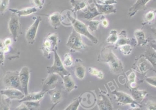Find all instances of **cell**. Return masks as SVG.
Listing matches in <instances>:
<instances>
[{"instance_id":"obj_1","label":"cell","mask_w":156,"mask_h":110,"mask_svg":"<svg viewBox=\"0 0 156 110\" xmlns=\"http://www.w3.org/2000/svg\"><path fill=\"white\" fill-rule=\"evenodd\" d=\"M98 60L107 64L113 74H120L124 70L122 62L109 46H105L101 48Z\"/></svg>"},{"instance_id":"obj_2","label":"cell","mask_w":156,"mask_h":110,"mask_svg":"<svg viewBox=\"0 0 156 110\" xmlns=\"http://www.w3.org/2000/svg\"><path fill=\"white\" fill-rule=\"evenodd\" d=\"M67 15L74 28L73 29H74L77 33L80 34V35L85 36L93 43L94 44H97L98 43V39L96 37L91 34L89 31L88 26L84 23L72 16L70 12H68Z\"/></svg>"},{"instance_id":"obj_3","label":"cell","mask_w":156,"mask_h":110,"mask_svg":"<svg viewBox=\"0 0 156 110\" xmlns=\"http://www.w3.org/2000/svg\"><path fill=\"white\" fill-rule=\"evenodd\" d=\"M58 43V36L57 33H50L46 36L41 48L45 57L49 58L51 53L57 50Z\"/></svg>"},{"instance_id":"obj_4","label":"cell","mask_w":156,"mask_h":110,"mask_svg":"<svg viewBox=\"0 0 156 110\" xmlns=\"http://www.w3.org/2000/svg\"><path fill=\"white\" fill-rule=\"evenodd\" d=\"M66 46L73 52H80L84 50L86 47V45L83 40L81 35L77 33L74 29H73L69 37Z\"/></svg>"},{"instance_id":"obj_5","label":"cell","mask_w":156,"mask_h":110,"mask_svg":"<svg viewBox=\"0 0 156 110\" xmlns=\"http://www.w3.org/2000/svg\"><path fill=\"white\" fill-rule=\"evenodd\" d=\"M54 63L52 66L47 67V69L48 73V74H58L63 78L64 76L69 74V72L65 68L63 62L58 53L57 50L54 51Z\"/></svg>"},{"instance_id":"obj_6","label":"cell","mask_w":156,"mask_h":110,"mask_svg":"<svg viewBox=\"0 0 156 110\" xmlns=\"http://www.w3.org/2000/svg\"><path fill=\"white\" fill-rule=\"evenodd\" d=\"M18 17L15 14L12 13L9 22L8 29L14 42H16L19 36L23 34L22 26Z\"/></svg>"},{"instance_id":"obj_7","label":"cell","mask_w":156,"mask_h":110,"mask_svg":"<svg viewBox=\"0 0 156 110\" xmlns=\"http://www.w3.org/2000/svg\"><path fill=\"white\" fill-rule=\"evenodd\" d=\"M5 88L17 89L22 91L19 80V71H7L3 79Z\"/></svg>"},{"instance_id":"obj_8","label":"cell","mask_w":156,"mask_h":110,"mask_svg":"<svg viewBox=\"0 0 156 110\" xmlns=\"http://www.w3.org/2000/svg\"><path fill=\"white\" fill-rule=\"evenodd\" d=\"M133 69L140 74L145 76L149 70H153V67L150 62L142 54L136 59Z\"/></svg>"},{"instance_id":"obj_9","label":"cell","mask_w":156,"mask_h":110,"mask_svg":"<svg viewBox=\"0 0 156 110\" xmlns=\"http://www.w3.org/2000/svg\"><path fill=\"white\" fill-rule=\"evenodd\" d=\"M112 93L116 97V102L119 105H126L130 104L133 106V108L137 106L139 107H142L141 104L137 103L134 100L133 97H131L129 94L123 91H118L117 90H114L112 91Z\"/></svg>"},{"instance_id":"obj_10","label":"cell","mask_w":156,"mask_h":110,"mask_svg":"<svg viewBox=\"0 0 156 110\" xmlns=\"http://www.w3.org/2000/svg\"><path fill=\"white\" fill-rule=\"evenodd\" d=\"M42 20V18L40 16L36 17L34 23L27 30L25 38L29 44H33L35 42L37 30Z\"/></svg>"},{"instance_id":"obj_11","label":"cell","mask_w":156,"mask_h":110,"mask_svg":"<svg viewBox=\"0 0 156 110\" xmlns=\"http://www.w3.org/2000/svg\"><path fill=\"white\" fill-rule=\"evenodd\" d=\"M99 15H101L99 12L95 5L92 6L89 4L85 9L78 12V18L85 19L90 21Z\"/></svg>"},{"instance_id":"obj_12","label":"cell","mask_w":156,"mask_h":110,"mask_svg":"<svg viewBox=\"0 0 156 110\" xmlns=\"http://www.w3.org/2000/svg\"><path fill=\"white\" fill-rule=\"evenodd\" d=\"M30 70L29 68L26 66L23 67L19 71V80L22 91L25 95L29 93L28 92V84L30 79Z\"/></svg>"},{"instance_id":"obj_13","label":"cell","mask_w":156,"mask_h":110,"mask_svg":"<svg viewBox=\"0 0 156 110\" xmlns=\"http://www.w3.org/2000/svg\"><path fill=\"white\" fill-rule=\"evenodd\" d=\"M0 94L2 96H4L12 100H21L25 97L23 92L17 89L5 88V89L0 91Z\"/></svg>"},{"instance_id":"obj_14","label":"cell","mask_w":156,"mask_h":110,"mask_svg":"<svg viewBox=\"0 0 156 110\" xmlns=\"http://www.w3.org/2000/svg\"><path fill=\"white\" fill-rule=\"evenodd\" d=\"M127 44L130 45L133 47H134L137 45V42L135 39L128 37L126 31L125 30H122L118 35V40L115 44V48H118L122 46Z\"/></svg>"},{"instance_id":"obj_15","label":"cell","mask_w":156,"mask_h":110,"mask_svg":"<svg viewBox=\"0 0 156 110\" xmlns=\"http://www.w3.org/2000/svg\"><path fill=\"white\" fill-rule=\"evenodd\" d=\"M59 75L56 74H49L43 82L42 91L48 92L50 90L55 89L58 80Z\"/></svg>"},{"instance_id":"obj_16","label":"cell","mask_w":156,"mask_h":110,"mask_svg":"<svg viewBox=\"0 0 156 110\" xmlns=\"http://www.w3.org/2000/svg\"><path fill=\"white\" fill-rule=\"evenodd\" d=\"M151 0H136L128 10V15L130 17L134 16L139 11L144 9L147 4Z\"/></svg>"},{"instance_id":"obj_17","label":"cell","mask_w":156,"mask_h":110,"mask_svg":"<svg viewBox=\"0 0 156 110\" xmlns=\"http://www.w3.org/2000/svg\"><path fill=\"white\" fill-rule=\"evenodd\" d=\"M150 62L153 70L156 73V52L149 45L147 46L144 53L142 54Z\"/></svg>"},{"instance_id":"obj_18","label":"cell","mask_w":156,"mask_h":110,"mask_svg":"<svg viewBox=\"0 0 156 110\" xmlns=\"http://www.w3.org/2000/svg\"><path fill=\"white\" fill-rule=\"evenodd\" d=\"M100 97L97 101L100 110H113L112 101L107 95L101 94Z\"/></svg>"},{"instance_id":"obj_19","label":"cell","mask_w":156,"mask_h":110,"mask_svg":"<svg viewBox=\"0 0 156 110\" xmlns=\"http://www.w3.org/2000/svg\"><path fill=\"white\" fill-rule=\"evenodd\" d=\"M94 5L96 6L98 12L101 15L110 14L111 13H115L116 12V9L114 5H107L101 4L97 2L96 0L94 2Z\"/></svg>"},{"instance_id":"obj_20","label":"cell","mask_w":156,"mask_h":110,"mask_svg":"<svg viewBox=\"0 0 156 110\" xmlns=\"http://www.w3.org/2000/svg\"><path fill=\"white\" fill-rule=\"evenodd\" d=\"M9 11L15 14L18 17L22 16H27L33 14L37 12V9L35 7H27L23 9L18 10L13 8H10Z\"/></svg>"},{"instance_id":"obj_21","label":"cell","mask_w":156,"mask_h":110,"mask_svg":"<svg viewBox=\"0 0 156 110\" xmlns=\"http://www.w3.org/2000/svg\"><path fill=\"white\" fill-rule=\"evenodd\" d=\"M45 93L46 92L43 91L29 93L27 95H25L23 98L18 101V102L21 103L27 101H40L43 98Z\"/></svg>"},{"instance_id":"obj_22","label":"cell","mask_w":156,"mask_h":110,"mask_svg":"<svg viewBox=\"0 0 156 110\" xmlns=\"http://www.w3.org/2000/svg\"><path fill=\"white\" fill-rule=\"evenodd\" d=\"M134 36L138 46H144L149 42V39L146 37L145 34L142 29H136L134 32Z\"/></svg>"},{"instance_id":"obj_23","label":"cell","mask_w":156,"mask_h":110,"mask_svg":"<svg viewBox=\"0 0 156 110\" xmlns=\"http://www.w3.org/2000/svg\"><path fill=\"white\" fill-rule=\"evenodd\" d=\"M70 2L73 7L72 12L75 13L85 9L90 4L87 0H70Z\"/></svg>"},{"instance_id":"obj_24","label":"cell","mask_w":156,"mask_h":110,"mask_svg":"<svg viewBox=\"0 0 156 110\" xmlns=\"http://www.w3.org/2000/svg\"><path fill=\"white\" fill-rule=\"evenodd\" d=\"M131 92L133 98L140 104L148 94V92L146 91L138 90L136 89H131Z\"/></svg>"},{"instance_id":"obj_25","label":"cell","mask_w":156,"mask_h":110,"mask_svg":"<svg viewBox=\"0 0 156 110\" xmlns=\"http://www.w3.org/2000/svg\"><path fill=\"white\" fill-rule=\"evenodd\" d=\"M49 23L55 29H57L61 25V15L60 13L55 12L48 15Z\"/></svg>"},{"instance_id":"obj_26","label":"cell","mask_w":156,"mask_h":110,"mask_svg":"<svg viewBox=\"0 0 156 110\" xmlns=\"http://www.w3.org/2000/svg\"><path fill=\"white\" fill-rule=\"evenodd\" d=\"M62 79L64 87L67 92H71L73 90L76 88V83L70 74L64 76Z\"/></svg>"},{"instance_id":"obj_27","label":"cell","mask_w":156,"mask_h":110,"mask_svg":"<svg viewBox=\"0 0 156 110\" xmlns=\"http://www.w3.org/2000/svg\"><path fill=\"white\" fill-rule=\"evenodd\" d=\"M156 16V9H152L147 12L143 16V22L142 25L143 26L150 24L152 22L154 21Z\"/></svg>"},{"instance_id":"obj_28","label":"cell","mask_w":156,"mask_h":110,"mask_svg":"<svg viewBox=\"0 0 156 110\" xmlns=\"http://www.w3.org/2000/svg\"><path fill=\"white\" fill-rule=\"evenodd\" d=\"M75 75L77 78L82 80L84 78L86 73V68L82 64L78 62L76 64L75 68Z\"/></svg>"},{"instance_id":"obj_29","label":"cell","mask_w":156,"mask_h":110,"mask_svg":"<svg viewBox=\"0 0 156 110\" xmlns=\"http://www.w3.org/2000/svg\"><path fill=\"white\" fill-rule=\"evenodd\" d=\"M48 92L50 95L51 101L54 104L59 103L62 98V94L59 91L55 88L48 91Z\"/></svg>"},{"instance_id":"obj_30","label":"cell","mask_w":156,"mask_h":110,"mask_svg":"<svg viewBox=\"0 0 156 110\" xmlns=\"http://www.w3.org/2000/svg\"><path fill=\"white\" fill-rule=\"evenodd\" d=\"M127 79L130 89H136L137 84L136 81V75L134 70H132L129 72L127 75Z\"/></svg>"},{"instance_id":"obj_31","label":"cell","mask_w":156,"mask_h":110,"mask_svg":"<svg viewBox=\"0 0 156 110\" xmlns=\"http://www.w3.org/2000/svg\"><path fill=\"white\" fill-rule=\"evenodd\" d=\"M11 100L4 96L0 98V110H10Z\"/></svg>"},{"instance_id":"obj_32","label":"cell","mask_w":156,"mask_h":110,"mask_svg":"<svg viewBox=\"0 0 156 110\" xmlns=\"http://www.w3.org/2000/svg\"><path fill=\"white\" fill-rule=\"evenodd\" d=\"M118 39V32L116 30L112 29L110 31L109 36L106 39V42L111 44H115Z\"/></svg>"},{"instance_id":"obj_33","label":"cell","mask_w":156,"mask_h":110,"mask_svg":"<svg viewBox=\"0 0 156 110\" xmlns=\"http://www.w3.org/2000/svg\"><path fill=\"white\" fill-rule=\"evenodd\" d=\"M63 62L65 67H70L73 65L74 60L70 53L65 54Z\"/></svg>"},{"instance_id":"obj_34","label":"cell","mask_w":156,"mask_h":110,"mask_svg":"<svg viewBox=\"0 0 156 110\" xmlns=\"http://www.w3.org/2000/svg\"><path fill=\"white\" fill-rule=\"evenodd\" d=\"M24 103L27 105L29 110H39L40 101H27Z\"/></svg>"},{"instance_id":"obj_35","label":"cell","mask_w":156,"mask_h":110,"mask_svg":"<svg viewBox=\"0 0 156 110\" xmlns=\"http://www.w3.org/2000/svg\"><path fill=\"white\" fill-rule=\"evenodd\" d=\"M133 46L130 45H125L119 47V50L123 55L127 56L130 55L133 51Z\"/></svg>"},{"instance_id":"obj_36","label":"cell","mask_w":156,"mask_h":110,"mask_svg":"<svg viewBox=\"0 0 156 110\" xmlns=\"http://www.w3.org/2000/svg\"><path fill=\"white\" fill-rule=\"evenodd\" d=\"M100 24V22L98 20H91L89 21L88 23V29L91 32H95L98 30Z\"/></svg>"},{"instance_id":"obj_37","label":"cell","mask_w":156,"mask_h":110,"mask_svg":"<svg viewBox=\"0 0 156 110\" xmlns=\"http://www.w3.org/2000/svg\"><path fill=\"white\" fill-rule=\"evenodd\" d=\"M89 72L92 76H96L98 78L103 79L104 77V73L101 70H98L97 69L90 67L89 68Z\"/></svg>"},{"instance_id":"obj_38","label":"cell","mask_w":156,"mask_h":110,"mask_svg":"<svg viewBox=\"0 0 156 110\" xmlns=\"http://www.w3.org/2000/svg\"><path fill=\"white\" fill-rule=\"evenodd\" d=\"M80 98H77L64 110H78L80 106Z\"/></svg>"},{"instance_id":"obj_39","label":"cell","mask_w":156,"mask_h":110,"mask_svg":"<svg viewBox=\"0 0 156 110\" xmlns=\"http://www.w3.org/2000/svg\"><path fill=\"white\" fill-rule=\"evenodd\" d=\"M4 45L3 44V40L0 39V65L3 66L5 62Z\"/></svg>"},{"instance_id":"obj_40","label":"cell","mask_w":156,"mask_h":110,"mask_svg":"<svg viewBox=\"0 0 156 110\" xmlns=\"http://www.w3.org/2000/svg\"><path fill=\"white\" fill-rule=\"evenodd\" d=\"M10 0H0V14H3L6 12L9 5Z\"/></svg>"},{"instance_id":"obj_41","label":"cell","mask_w":156,"mask_h":110,"mask_svg":"<svg viewBox=\"0 0 156 110\" xmlns=\"http://www.w3.org/2000/svg\"><path fill=\"white\" fill-rule=\"evenodd\" d=\"M30 1L31 4L34 5V7L39 9L43 8L45 2V0H30Z\"/></svg>"},{"instance_id":"obj_42","label":"cell","mask_w":156,"mask_h":110,"mask_svg":"<svg viewBox=\"0 0 156 110\" xmlns=\"http://www.w3.org/2000/svg\"><path fill=\"white\" fill-rule=\"evenodd\" d=\"M145 106L147 110H156V103L153 101H147Z\"/></svg>"},{"instance_id":"obj_43","label":"cell","mask_w":156,"mask_h":110,"mask_svg":"<svg viewBox=\"0 0 156 110\" xmlns=\"http://www.w3.org/2000/svg\"><path fill=\"white\" fill-rule=\"evenodd\" d=\"M149 30L151 33L152 38L149 39L150 40H154L156 41V23L154 24L153 25L149 27Z\"/></svg>"},{"instance_id":"obj_44","label":"cell","mask_w":156,"mask_h":110,"mask_svg":"<svg viewBox=\"0 0 156 110\" xmlns=\"http://www.w3.org/2000/svg\"><path fill=\"white\" fill-rule=\"evenodd\" d=\"M100 23L102 26L104 28H106L109 26V22L108 20L105 18L104 15H101V18H100Z\"/></svg>"},{"instance_id":"obj_45","label":"cell","mask_w":156,"mask_h":110,"mask_svg":"<svg viewBox=\"0 0 156 110\" xmlns=\"http://www.w3.org/2000/svg\"><path fill=\"white\" fill-rule=\"evenodd\" d=\"M97 2L101 4L107 5H114V4H115L117 2L116 0H100L99 2Z\"/></svg>"},{"instance_id":"obj_46","label":"cell","mask_w":156,"mask_h":110,"mask_svg":"<svg viewBox=\"0 0 156 110\" xmlns=\"http://www.w3.org/2000/svg\"><path fill=\"white\" fill-rule=\"evenodd\" d=\"M146 81L148 84L156 88V77L146 78Z\"/></svg>"},{"instance_id":"obj_47","label":"cell","mask_w":156,"mask_h":110,"mask_svg":"<svg viewBox=\"0 0 156 110\" xmlns=\"http://www.w3.org/2000/svg\"><path fill=\"white\" fill-rule=\"evenodd\" d=\"M20 103V105L16 108L15 110H29L27 105L24 102H21Z\"/></svg>"},{"instance_id":"obj_48","label":"cell","mask_w":156,"mask_h":110,"mask_svg":"<svg viewBox=\"0 0 156 110\" xmlns=\"http://www.w3.org/2000/svg\"><path fill=\"white\" fill-rule=\"evenodd\" d=\"M4 45L5 46H11L12 44V40L11 38H5L3 41Z\"/></svg>"},{"instance_id":"obj_49","label":"cell","mask_w":156,"mask_h":110,"mask_svg":"<svg viewBox=\"0 0 156 110\" xmlns=\"http://www.w3.org/2000/svg\"><path fill=\"white\" fill-rule=\"evenodd\" d=\"M149 45L150 46L152 47L156 52V41L154 40H150L149 41Z\"/></svg>"},{"instance_id":"obj_50","label":"cell","mask_w":156,"mask_h":110,"mask_svg":"<svg viewBox=\"0 0 156 110\" xmlns=\"http://www.w3.org/2000/svg\"><path fill=\"white\" fill-rule=\"evenodd\" d=\"M129 110H143L142 109V107H135L133 108L130 109Z\"/></svg>"},{"instance_id":"obj_51","label":"cell","mask_w":156,"mask_h":110,"mask_svg":"<svg viewBox=\"0 0 156 110\" xmlns=\"http://www.w3.org/2000/svg\"><path fill=\"white\" fill-rule=\"evenodd\" d=\"M120 110V109H118V110Z\"/></svg>"}]
</instances>
